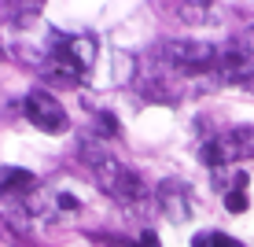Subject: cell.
Listing matches in <instances>:
<instances>
[{
    "instance_id": "obj_1",
    "label": "cell",
    "mask_w": 254,
    "mask_h": 247,
    "mask_svg": "<svg viewBox=\"0 0 254 247\" xmlns=\"http://www.w3.org/2000/svg\"><path fill=\"white\" fill-rule=\"evenodd\" d=\"M92 170H96V177H100V184L115 199H122V203H140V199H144V184H140V177L129 170V166H122L118 159L92 155Z\"/></svg>"
},
{
    "instance_id": "obj_2",
    "label": "cell",
    "mask_w": 254,
    "mask_h": 247,
    "mask_svg": "<svg viewBox=\"0 0 254 247\" xmlns=\"http://www.w3.org/2000/svg\"><path fill=\"white\" fill-rule=\"evenodd\" d=\"M22 107H26V118H30L37 129H45V133H63L66 129V111L52 92H41V89L30 92Z\"/></svg>"
},
{
    "instance_id": "obj_3",
    "label": "cell",
    "mask_w": 254,
    "mask_h": 247,
    "mask_svg": "<svg viewBox=\"0 0 254 247\" xmlns=\"http://www.w3.org/2000/svg\"><path fill=\"white\" fill-rule=\"evenodd\" d=\"M251 155H254V126H240L221 140L206 144V163H236V159H251Z\"/></svg>"
},
{
    "instance_id": "obj_4",
    "label": "cell",
    "mask_w": 254,
    "mask_h": 247,
    "mask_svg": "<svg viewBox=\"0 0 254 247\" xmlns=\"http://www.w3.org/2000/svg\"><path fill=\"white\" fill-rule=\"evenodd\" d=\"M92 56H96L92 37H59L56 41V63L66 74H85L92 67Z\"/></svg>"
},
{
    "instance_id": "obj_5",
    "label": "cell",
    "mask_w": 254,
    "mask_h": 247,
    "mask_svg": "<svg viewBox=\"0 0 254 247\" xmlns=\"http://www.w3.org/2000/svg\"><path fill=\"white\" fill-rule=\"evenodd\" d=\"M166 56H170L177 67H185V70L217 67V48H210V45H191V41H173V45H166Z\"/></svg>"
},
{
    "instance_id": "obj_6",
    "label": "cell",
    "mask_w": 254,
    "mask_h": 247,
    "mask_svg": "<svg viewBox=\"0 0 254 247\" xmlns=\"http://www.w3.org/2000/svg\"><path fill=\"white\" fill-rule=\"evenodd\" d=\"M37 188V177H33L30 170H0V192H19V196H26V192Z\"/></svg>"
},
{
    "instance_id": "obj_7",
    "label": "cell",
    "mask_w": 254,
    "mask_h": 247,
    "mask_svg": "<svg viewBox=\"0 0 254 247\" xmlns=\"http://www.w3.org/2000/svg\"><path fill=\"white\" fill-rule=\"evenodd\" d=\"M243 188H247V177H243V173H236V177H232V192H225V203H229L236 214L247 207V196H243Z\"/></svg>"
},
{
    "instance_id": "obj_8",
    "label": "cell",
    "mask_w": 254,
    "mask_h": 247,
    "mask_svg": "<svg viewBox=\"0 0 254 247\" xmlns=\"http://www.w3.org/2000/svg\"><path fill=\"white\" fill-rule=\"evenodd\" d=\"M126 247H159V240H155V233H144L136 244H126Z\"/></svg>"
},
{
    "instance_id": "obj_9",
    "label": "cell",
    "mask_w": 254,
    "mask_h": 247,
    "mask_svg": "<svg viewBox=\"0 0 254 247\" xmlns=\"http://www.w3.org/2000/svg\"><path fill=\"white\" fill-rule=\"evenodd\" d=\"M191 247H214V233H203V236H195V244Z\"/></svg>"
}]
</instances>
